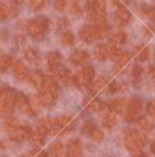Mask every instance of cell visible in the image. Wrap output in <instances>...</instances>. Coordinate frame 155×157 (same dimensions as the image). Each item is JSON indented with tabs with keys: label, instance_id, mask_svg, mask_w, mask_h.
Returning <instances> with one entry per match:
<instances>
[{
	"label": "cell",
	"instance_id": "obj_18",
	"mask_svg": "<svg viewBox=\"0 0 155 157\" xmlns=\"http://www.w3.org/2000/svg\"><path fill=\"white\" fill-rule=\"evenodd\" d=\"M61 61H62V56L61 53L56 52V51H52L47 53V64L50 69H56V67H61Z\"/></svg>",
	"mask_w": 155,
	"mask_h": 157
},
{
	"label": "cell",
	"instance_id": "obj_28",
	"mask_svg": "<svg viewBox=\"0 0 155 157\" xmlns=\"http://www.w3.org/2000/svg\"><path fill=\"white\" fill-rule=\"evenodd\" d=\"M20 124H18V121L15 119V117H12V116H6V119L3 121V128L6 130V133L9 131V130H12V128H15V127H18Z\"/></svg>",
	"mask_w": 155,
	"mask_h": 157
},
{
	"label": "cell",
	"instance_id": "obj_8",
	"mask_svg": "<svg viewBox=\"0 0 155 157\" xmlns=\"http://www.w3.org/2000/svg\"><path fill=\"white\" fill-rule=\"evenodd\" d=\"M88 21L91 26L96 28H102V29H108V23H106V17L103 12H98L93 9H88Z\"/></svg>",
	"mask_w": 155,
	"mask_h": 157
},
{
	"label": "cell",
	"instance_id": "obj_33",
	"mask_svg": "<svg viewBox=\"0 0 155 157\" xmlns=\"http://www.w3.org/2000/svg\"><path fill=\"white\" fill-rule=\"evenodd\" d=\"M102 107H103V104L99 101V99H91L88 104H87V110L88 111H101L102 110Z\"/></svg>",
	"mask_w": 155,
	"mask_h": 157
},
{
	"label": "cell",
	"instance_id": "obj_47",
	"mask_svg": "<svg viewBox=\"0 0 155 157\" xmlns=\"http://www.w3.org/2000/svg\"><path fill=\"white\" fill-rule=\"evenodd\" d=\"M148 75L155 79V66H149V67H148Z\"/></svg>",
	"mask_w": 155,
	"mask_h": 157
},
{
	"label": "cell",
	"instance_id": "obj_45",
	"mask_svg": "<svg viewBox=\"0 0 155 157\" xmlns=\"http://www.w3.org/2000/svg\"><path fill=\"white\" fill-rule=\"evenodd\" d=\"M120 89V86L117 84V82H111L109 86H108V92H111V93H114V92H117Z\"/></svg>",
	"mask_w": 155,
	"mask_h": 157
},
{
	"label": "cell",
	"instance_id": "obj_19",
	"mask_svg": "<svg viewBox=\"0 0 155 157\" xmlns=\"http://www.w3.org/2000/svg\"><path fill=\"white\" fill-rule=\"evenodd\" d=\"M31 82H32V86L34 87H37V89H43L44 87V84H46V76H44V73L43 72H34L32 75H31Z\"/></svg>",
	"mask_w": 155,
	"mask_h": 157
},
{
	"label": "cell",
	"instance_id": "obj_6",
	"mask_svg": "<svg viewBox=\"0 0 155 157\" xmlns=\"http://www.w3.org/2000/svg\"><path fill=\"white\" fill-rule=\"evenodd\" d=\"M94 79V69L85 66L81 72L75 73V86H88Z\"/></svg>",
	"mask_w": 155,
	"mask_h": 157
},
{
	"label": "cell",
	"instance_id": "obj_4",
	"mask_svg": "<svg viewBox=\"0 0 155 157\" xmlns=\"http://www.w3.org/2000/svg\"><path fill=\"white\" fill-rule=\"evenodd\" d=\"M46 29H47V18H44V17H38V18L29 20L28 26H26L28 35L32 37V38H41Z\"/></svg>",
	"mask_w": 155,
	"mask_h": 157
},
{
	"label": "cell",
	"instance_id": "obj_40",
	"mask_svg": "<svg viewBox=\"0 0 155 157\" xmlns=\"http://www.w3.org/2000/svg\"><path fill=\"white\" fill-rule=\"evenodd\" d=\"M29 2H31L32 9H35V11L43 9V8H44V5H46V0H29Z\"/></svg>",
	"mask_w": 155,
	"mask_h": 157
},
{
	"label": "cell",
	"instance_id": "obj_20",
	"mask_svg": "<svg viewBox=\"0 0 155 157\" xmlns=\"http://www.w3.org/2000/svg\"><path fill=\"white\" fill-rule=\"evenodd\" d=\"M55 99H56V98H55L53 95H50L49 92H46V90H41V93H40L38 98H37V101L43 105V107H50V105H53Z\"/></svg>",
	"mask_w": 155,
	"mask_h": 157
},
{
	"label": "cell",
	"instance_id": "obj_25",
	"mask_svg": "<svg viewBox=\"0 0 155 157\" xmlns=\"http://www.w3.org/2000/svg\"><path fill=\"white\" fill-rule=\"evenodd\" d=\"M14 64V59L9 55H0V72H6Z\"/></svg>",
	"mask_w": 155,
	"mask_h": 157
},
{
	"label": "cell",
	"instance_id": "obj_11",
	"mask_svg": "<svg viewBox=\"0 0 155 157\" xmlns=\"http://www.w3.org/2000/svg\"><path fill=\"white\" fill-rule=\"evenodd\" d=\"M17 15V8L8 2H3L0 3V20L3 18H12Z\"/></svg>",
	"mask_w": 155,
	"mask_h": 157
},
{
	"label": "cell",
	"instance_id": "obj_16",
	"mask_svg": "<svg viewBox=\"0 0 155 157\" xmlns=\"http://www.w3.org/2000/svg\"><path fill=\"white\" fill-rule=\"evenodd\" d=\"M128 107V102L125 98H116L113 99L109 104H108V108L113 111V113H123Z\"/></svg>",
	"mask_w": 155,
	"mask_h": 157
},
{
	"label": "cell",
	"instance_id": "obj_14",
	"mask_svg": "<svg viewBox=\"0 0 155 157\" xmlns=\"http://www.w3.org/2000/svg\"><path fill=\"white\" fill-rule=\"evenodd\" d=\"M81 154H82V145L78 139H73L65 150V157H79Z\"/></svg>",
	"mask_w": 155,
	"mask_h": 157
},
{
	"label": "cell",
	"instance_id": "obj_38",
	"mask_svg": "<svg viewBox=\"0 0 155 157\" xmlns=\"http://www.w3.org/2000/svg\"><path fill=\"white\" fill-rule=\"evenodd\" d=\"M138 119H142V117H140V114H137V113H132V111H126V113H125V121L129 122V124H131V122H137Z\"/></svg>",
	"mask_w": 155,
	"mask_h": 157
},
{
	"label": "cell",
	"instance_id": "obj_34",
	"mask_svg": "<svg viewBox=\"0 0 155 157\" xmlns=\"http://www.w3.org/2000/svg\"><path fill=\"white\" fill-rule=\"evenodd\" d=\"M135 124H137V127L140 128V131H142V133H145V131H149V130L152 128V124H151L148 119H138Z\"/></svg>",
	"mask_w": 155,
	"mask_h": 157
},
{
	"label": "cell",
	"instance_id": "obj_17",
	"mask_svg": "<svg viewBox=\"0 0 155 157\" xmlns=\"http://www.w3.org/2000/svg\"><path fill=\"white\" fill-rule=\"evenodd\" d=\"M143 99L140 98V96H134V98H131V101L128 102V111H132V113H137V114H140L142 113V110H143Z\"/></svg>",
	"mask_w": 155,
	"mask_h": 157
},
{
	"label": "cell",
	"instance_id": "obj_44",
	"mask_svg": "<svg viewBox=\"0 0 155 157\" xmlns=\"http://www.w3.org/2000/svg\"><path fill=\"white\" fill-rule=\"evenodd\" d=\"M148 114L155 119V99L149 101V104H148Z\"/></svg>",
	"mask_w": 155,
	"mask_h": 157
},
{
	"label": "cell",
	"instance_id": "obj_52",
	"mask_svg": "<svg viewBox=\"0 0 155 157\" xmlns=\"http://www.w3.org/2000/svg\"><path fill=\"white\" fill-rule=\"evenodd\" d=\"M154 58H155V53H154Z\"/></svg>",
	"mask_w": 155,
	"mask_h": 157
},
{
	"label": "cell",
	"instance_id": "obj_27",
	"mask_svg": "<svg viewBox=\"0 0 155 157\" xmlns=\"http://www.w3.org/2000/svg\"><path fill=\"white\" fill-rule=\"evenodd\" d=\"M29 139L32 140V144H34L37 148H38V147H43V144H44V136H43L41 133H38L37 130L31 133V137H29Z\"/></svg>",
	"mask_w": 155,
	"mask_h": 157
},
{
	"label": "cell",
	"instance_id": "obj_9",
	"mask_svg": "<svg viewBox=\"0 0 155 157\" xmlns=\"http://www.w3.org/2000/svg\"><path fill=\"white\" fill-rule=\"evenodd\" d=\"M31 133H32V131H31L28 127L18 125V127L9 130V131H8V136H9V139H12V140H15V142H21V140L31 137Z\"/></svg>",
	"mask_w": 155,
	"mask_h": 157
},
{
	"label": "cell",
	"instance_id": "obj_1",
	"mask_svg": "<svg viewBox=\"0 0 155 157\" xmlns=\"http://www.w3.org/2000/svg\"><path fill=\"white\" fill-rule=\"evenodd\" d=\"M123 140H125V147L131 153H138V151H142V148L146 144V136H145V133H142L138 130H126Z\"/></svg>",
	"mask_w": 155,
	"mask_h": 157
},
{
	"label": "cell",
	"instance_id": "obj_46",
	"mask_svg": "<svg viewBox=\"0 0 155 157\" xmlns=\"http://www.w3.org/2000/svg\"><path fill=\"white\" fill-rule=\"evenodd\" d=\"M128 2H129V0H113V3H114V5H119V8L128 5Z\"/></svg>",
	"mask_w": 155,
	"mask_h": 157
},
{
	"label": "cell",
	"instance_id": "obj_15",
	"mask_svg": "<svg viewBox=\"0 0 155 157\" xmlns=\"http://www.w3.org/2000/svg\"><path fill=\"white\" fill-rule=\"evenodd\" d=\"M126 34L123 32V31H113L111 34H109V43L113 44V46H116V48H119V46H122V44H125L126 43Z\"/></svg>",
	"mask_w": 155,
	"mask_h": 157
},
{
	"label": "cell",
	"instance_id": "obj_13",
	"mask_svg": "<svg viewBox=\"0 0 155 157\" xmlns=\"http://www.w3.org/2000/svg\"><path fill=\"white\" fill-rule=\"evenodd\" d=\"M114 20H116L117 25L123 26V25H126V23L131 20V12H129L125 6L117 8V11H116V14H114Z\"/></svg>",
	"mask_w": 155,
	"mask_h": 157
},
{
	"label": "cell",
	"instance_id": "obj_21",
	"mask_svg": "<svg viewBox=\"0 0 155 157\" xmlns=\"http://www.w3.org/2000/svg\"><path fill=\"white\" fill-rule=\"evenodd\" d=\"M106 56H109V46L102 44V43L98 44L94 48V58L98 61H103V59H106Z\"/></svg>",
	"mask_w": 155,
	"mask_h": 157
},
{
	"label": "cell",
	"instance_id": "obj_31",
	"mask_svg": "<svg viewBox=\"0 0 155 157\" xmlns=\"http://www.w3.org/2000/svg\"><path fill=\"white\" fill-rule=\"evenodd\" d=\"M24 58H26L31 64H37V63H38V55H37V52H35L34 49H31V48H28V49L24 51Z\"/></svg>",
	"mask_w": 155,
	"mask_h": 157
},
{
	"label": "cell",
	"instance_id": "obj_26",
	"mask_svg": "<svg viewBox=\"0 0 155 157\" xmlns=\"http://www.w3.org/2000/svg\"><path fill=\"white\" fill-rule=\"evenodd\" d=\"M59 41H61V44H62V46H72V44H73V41H75V37H73V34H72V32L65 31V32H62V34H61Z\"/></svg>",
	"mask_w": 155,
	"mask_h": 157
},
{
	"label": "cell",
	"instance_id": "obj_23",
	"mask_svg": "<svg viewBox=\"0 0 155 157\" xmlns=\"http://www.w3.org/2000/svg\"><path fill=\"white\" fill-rule=\"evenodd\" d=\"M41 90H46V92H49V93H50V95H53L55 98H58V96H59V93H61V89H59L58 82H55V81L46 82V84H44V87H43Z\"/></svg>",
	"mask_w": 155,
	"mask_h": 157
},
{
	"label": "cell",
	"instance_id": "obj_48",
	"mask_svg": "<svg viewBox=\"0 0 155 157\" xmlns=\"http://www.w3.org/2000/svg\"><path fill=\"white\" fill-rule=\"evenodd\" d=\"M32 157H47V153H44V151H37V153H34Z\"/></svg>",
	"mask_w": 155,
	"mask_h": 157
},
{
	"label": "cell",
	"instance_id": "obj_7",
	"mask_svg": "<svg viewBox=\"0 0 155 157\" xmlns=\"http://www.w3.org/2000/svg\"><path fill=\"white\" fill-rule=\"evenodd\" d=\"M99 113H101V122H102V125L106 130H111V128H114V127L117 125L116 113H113V111L108 108V105H103L102 110H101Z\"/></svg>",
	"mask_w": 155,
	"mask_h": 157
},
{
	"label": "cell",
	"instance_id": "obj_5",
	"mask_svg": "<svg viewBox=\"0 0 155 157\" xmlns=\"http://www.w3.org/2000/svg\"><path fill=\"white\" fill-rule=\"evenodd\" d=\"M73 128V122H72V117L70 116H59V117H55L52 121V133H68V130Z\"/></svg>",
	"mask_w": 155,
	"mask_h": 157
},
{
	"label": "cell",
	"instance_id": "obj_30",
	"mask_svg": "<svg viewBox=\"0 0 155 157\" xmlns=\"http://www.w3.org/2000/svg\"><path fill=\"white\" fill-rule=\"evenodd\" d=\"M135 56H137L138 61H146V59L149 58V49H148L146 46L137 48V49H135Z\"/></svg>",
	"mask_w": 155,
	"mask_h": 157
},
{
	"label": "cell",
	"instance_id": "obj_50",
	"mask_svg": "<svg viewBox=\"0 0 155 157\" xmlns=\"http://www.w3.org/2000/svg\"><path fill=\"white\" fill-rule=\"evenodd\" d=\"M12 2H14V3H15V5H21V3H23V2H24V0H12Z\"/></svg>",
	"mask_w": 155,
	"mask_h": 157
},
{
	"label": "cell",
	"instance_id": "obj_37",
	"mask_svg": "<svg viewBox=\"0 0 155 157\" xmlns=\"http://www.w3.org/2000/svg\"><path fill=\"white\" fill-rule=\"evenodd\" d=\"M94 130H96V128H94V122H93V121H85V122H84V125H82V133H84V134H88V136H90Z\"/></svg>",
	"mask_w": 155,
	"mask_h": 157
},
{
	"label": "cell",
	"instance_id": "obj_29",
	"mask_svg": "<svg viewBox=\"0 0 155 157\" xmlns=\"http://www.w3.org/2000/svg\"><path fill=\"white\" fill-rule=\"evenodd\" d=\"M50 151H52V154H53V157H64V147L59 142H53L52 144Z\"/></svg>",
	"mask_w": 155,
	"mask_h": 157
},
{
	"label": "cell",
	"instance_id": "obj_36",
	"mask_svg": "<svg viewBox=\"0 0 155 157\" xmlns=\"http://www.w3.org/2000/svg\"><path fill=\"white\" fill-rule=\"evenodd\" d=\"M142 76H143V67L142 66H134L132 67V78L137 81V84L142 82Z\"/></svg>",
	"mask_w": 155,
	"mask_h": 157
},
{
	"label": "cell",
	"instance_id": "obj_42",
	"mask_svg": "<svg viewBox=\"0 0 155 157\" xmlns=\"http://www.w3.org/2000/svg\"><path fill=\"white\" fill-rule=\"evenodd\" d=\"M67 8V0H55V9L58 12H62Z\"/></svg>",
	"mask_w": 155,
	"mask_h": 157
},
{
	"label": "cell",
	"instance_id": "obj_24",
	"mask_svg": "<svg viewBox=\"0 0 155 157\" xmlns=\"http://www.w3.org/2000/svg\"><path fill=\"white\" fill-rule=\"evenodd\" d=\"M105 0H88V9L98 11V12H103L105 11Z\"/></svg>",
	"mask_w": 155,
	"mask_h": 157
},
{
	"label": "cell",
	"instance_id": "obj_41",
	"mask_svg": "<svg viewBox=\"0 0 155 157\" xmlns=\"http://www.w3.org/2000/svg\"><path fill=\"white\" fill-rule=\"evenodd\" d=\"M70 11H72V12H73L75 15H79L82 9H81V5H79V3H78L76 0H73V2L70 3Z\"/></svg>",
	"mask_w": 155,
	"mask_h": 157
},
{
	"label": "cell",
	"instance_id": "obj_12",
	"mask_svg": "<svg viewBox=\"0 0 155 157\" xmlns=\"http://www.w3.org/2000/svg\"><path fill=\"white\" fill-rule=\"evenodd\" d=\"M87 61H88V53L85 51L78 49L70 55V63L73 66H84V64H87Z\"/></svg>",
	"mask_w": 155,
	"mask_h": 157
},
{
	"label": "cell",
	"instance_id": "obj_51",
	"mask_svg": "<svg viewBox=\"0 0 155 157\" xmlns=\"http://www.w3.org/2000/svg\"><path fill=\"white\" fill-rule=\"evenodd\" d=\"M151 150H152V153L155 154V142H152V145H151Z\"/></svg>",
	"mask_w": 155,
	"mask_h": 157
},
{
	"label": "cell",
	"instance_id": "obj_39",
	"mask_svg": "<svg viewBox=\"0 0 155 157\" xmlns=\"http://www.w3.org/2000/svg\"><path fill=\"white\" fill-rule=\"evenodd\" d=\"M143 12L151 21H155V6H145Z\"/></svg>",
	"mask_w": 155,
	"mask_h": 157
},
{
	"label": "cell",
	"instance_id": "obj_49",
	"mask_svg": "<svg viewBox=\"0 0 155 157\" xmlns=\"http://www.w3.org/2000/svg\"><path fill=\"white\" fill-rule=\"evenodd\" d=\"M132 157H148V154L143 153V151H138V153H134V156Z\"/></svg>",
	"mask_w": 155,
	"mask_h": 157
},
{
	"label": "cell",
	"instance_id": "obj_10",
	"mask_svg": "<svg viewBox=\"0 0 155 157\" xmlns=\"http://www.w3.org/2000/svg\"><path fill=\"white\" fill-rule=\"evenodd\" d=\"M14 76L18 79V81H26L29 78V73H28V67L21 63V61H14Z\"/></svg>",
	"mask_w": 155,
	"mask_h": 157
},
{
	"label": "cell",
	"instance_id": "obj_32",
	"mask_svg": "<svg viewBox=\"0 0 155 157\" xmlns=\"http://www.w3.org/2000/svg\"><path fill=\"white\" fill-rule=\"evenodd\" d=\"M106 87V79L103 78V76H98L96 79H94V82H93V86H91V89H93V92H99V90H102Z\"/></svg>",
	"mask_w": 155,
	"mask_h": 157
},
{
	"label": "cell",
	"instance_id": "obj_3",
	"mask_svg": "<svg viewBox=\"0 0 155 157\" xmlns=\"http://www.w3.org/2000/svg\"><path fill=\"white\" fill-rule=\"evenodd\" d=\"M106 31L108 29H102V28H96V26H91V25H85L79 29V37L87 41V43H93L94 40H101L106 35Z\"/></svg>",
	"mask_w": 155,
	"mask_h": 157
},
{
	"label": "cell",
	"instance_id": "obj_43",
	"mask_svg": "<svg viewBox=\"0 0 155 157\" xmlns=\"http://www.w3.org/2000/svg\"><path fill=\"white\" fill-rule=\"evenodd\" d=\"M90 137L94 140V142H102V139H103V133L101 131V130H94L91 134H90Z\"/></svg>",
	"mask_w": 155,
	"mask_h": 157
},
{
	"label": "cell",
	"instance_id": "obj_2",
	"mask_svg": "<svg viewBox=\"0 0 155 157\" xmlns=\"http://www.w3.org/2000/svg\"><path fill=\"white\" fill-rule=\"evenodd\" d=\"M15 96L17 93L12 89H8V87L0 89V114L9 116L11 110L15 107Z\"/></svg>",
	"mask_w": 155,
	"mask_h": 157
},
{
	"label": "cell",
	"instance_id": "obj_35",
	"mask_svg": "<svg viewBox=\"0 0 155 157\" xmlns=\"http://www.w3.org/2000/svg\"><path fill=\"white\" fill-rule=\"evenodd\" d=\"M131 59V55L128 52H125V51H120V53H119V56L116 58V63L119 64V66H125L128 61Z\"/></svg>",
	"mask_w": 155,
	"mask_h": 157
},
{
	"label": "cell",
	"instance_id": "obj_22",
	"mask_svg": "<svg viewBox=\"0 0 155 157\" xmlns=\"http://www.w3.org/2000/svg\"><path fill=\"white\" fill-rule=\"evenodd\" d=\"M37 131L41 133L43 136H46V134L52 133V122L49 121V119H46V117L40 119V121L37 122Z\"/></svg>",
	"mask_w": 155,
	"mask_h": 157
}]
</instances>
